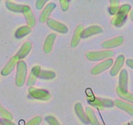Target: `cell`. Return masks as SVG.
<instances>
[{
  "mask_svg": "<svg viewBox=\"0 0 133 125\" xmlns=\"http://www.w3.org/2000/svg\"><path fill=\"white\" fill-rule=\"evenodd\" d=\"M0 116L4 117V118H8V119H11V116L9 113L6 111L4 109H3L2 107L0 105Z\"/></svg>",
  "mask_w": 133,
  "mask_h": 125,
  "instance_id": "obj_1",
  "label": "cell"
},
{
  "mask_svg": "<svg viewBox=\"0 0 133 125\" xmlns=\"http://www.w3.org/2000/svg\"><path fill=\"white\" fill-rule=\"evenodd\" d=\"M41 121V118H35V119H32L31 122H29L27 125H38L39 122Z\"/></svg>",
  "mask_w": 133,
  "mask_h": 125,
  "instance_id": "obj_2",
  "label": "cell"
},
{
  "mask_svg": "<svg viewBox=\"0 0 133 125\" xmlns=\"http://www.w3.org/2000/svg\"><path fill=\"white\" fill-rule=\"evenodd\" d=\"M0 122H1V125H15L14 124L12 123L11 122H10L8 119L0 120Z\"/></svg>",
  "mask_w": 133,
  "mask_h": 125,
  "instance_id": "obj_3",
  "label": "cell"
},
{
  "mask_svg": "<svg viewBox=\"0 0 133 125\" xmlns=\"http://www.w3.org/2000/svg\"><path fill=\"white\" fill-rule=\"evenodd\" d=\"M48 121L49 122V124L50 125H59V124L57 122L55 119L54 118H50L49 120H48Z\"/></svg>",
  "mask_w": 133,
  "mask_h": 125,
  "instance_id": "obj_4",
  "label": "cell"
},
{
  "mask_svg": "<svg viewBox=\"0 0 133 125\" xmlns=\"http://www.w3.org/2000/svg\"><path fill=\"white\" fill-rule=\"evenodd\" d=\"M0 125H1V122H0Z\"/></svg>",
  "mask_w": 133,
  "mask_h": 125,
  "instance_id": "obj_5",
  "label": "cell"
}]
</instances>
